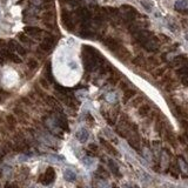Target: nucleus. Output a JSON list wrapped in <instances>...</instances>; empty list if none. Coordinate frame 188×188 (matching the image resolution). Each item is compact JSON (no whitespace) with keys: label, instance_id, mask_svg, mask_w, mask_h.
Returning <instances> with one entry per match:
<instances>
[{"label":"nucleus","instance_id":"nucleus-1","mask_svg":"<svg viewBox=\"0 0 188 188\" xmlns=\"http://www.w3.org/2000/svg\"><path fill=\"white\" fill-rule=\"evenodd\" d=\"M54 177H55V172H54V169H53L52 167H48L47 169H46V172H45V174L41 175L40 182L44 183V185H49L51 182H53Z\"/></svg>","mask_w":188,"mask_h":188},{"label":"nucleus","instance_id":"nucleus-2","mask_svg":"<svg viewBox=\"0 0 188 188\" xmlns=\"http://www.w3.org/2000/svg\"><path fill=\"white\" fill-rule=\"evenodd\" d=\"M127 141L130 143V146L134 148L135 151H140V138L138 135V133H133L132 135H128Z\"/></svg>","mask_w":188,"mask_h":188},{"label":"nucleus","instance_id":"nucleus-3","mask_svg":"<svg viewBox=\"0 0 188 188\" xmlns=\"http://www.w3.org/2000/svg\"><path fill=\"white\" fill-rule=\"evenodd\" d=\"M136 95V91L132 90V88H127L125 90V94H124V102H127L130 99H132L133 96Z\"/></svg>","mask_w":188,"mask_h":188},{"label":"nucleus","instance_id":"nucleus-4","mask_svg":"<svg viewBox=\"0 0 188 188\" xmlns=\"http://www.w3.org/2000/svg\"><path fill=\"white\" fill-rule=\"evenodd\" d=\"M149 112H151V106H149V105L145 104V105H141V106L139 107V114H140L141 116H147Z\"/></svg>","mask_w":188,"mask_h":188},{"label":"nucleus","instance_id":"nucleus-5","mask_svg":"<svg viewBox=\"0 0 188 188\" xmlns=\"http://www.w3.org/2000/svg\"><path fill=\"white\" fill-rule=\"evenodd\" d=\"M100 141L102 142V145H104V147H105V148H106V149H107L108 152H110L111 154H113V155H118V152H116V149H115V148H114V147H113V146H112L111 143H108V142H107V141H105L104 139H101Z\"/></svg>","mask_w":188,"mask_h":188},{"label":"nucleus","instance_id":"nucleus-6","mask_svg":"<svg viewBox=\"0 0 188 188\" xmlns=\"http://www.w3.org/2000/svg\"><path fill=\"white\" fill-rule=\"evenodd\" d=\"M119 80H120V74L113 71L111 76H110V79H108V82H110L111 85H116L119 82Z\"/></svg>","mask_w":188,"mask_h":188},{"label":"nucleus","instance_id":"nucleus-7","mask_svg":"<svg viewBox=\"0 0 188 188\" xmlns=\"http://www.w3.org/2000/svg\"><path fill=\"white\" fill-rule=\"evenodd\" d=\"M187 62H188L187 59H186L185 56L180 55V56H176V58L174 59L173 65H174V66H181V65H185V64H187Z\"/></svg>","mask_w":188,"mask_h":188},{"label":"nucleus","instance_id":"nucleus-8","mask_svg":"<svg viewBox=\"0 0 188 188\" xmlns=\"http://www.w3.org/2000/svg\"><path fill=\"white\" fill-rule=\"evenodd\" d=\"M176 74L180 76H188V66H181L176 70Z\"/></svg>","mask_w":188,"mask_h":188},{"label":"nucleus","instance_id":"nucleus-9","mask_svg":"<svg viewBox=\"0 0 188 188\" xmlns=\"http://www.w3.org/2000/svg\"><path fill=\"white\" fill-rule=\"evenodd\" d=\"M78 139L79 140H80V141H86V139H87V138H88V133L85 131V130H81V131H79V133H78Z\"/></svg>","mask_w":188,"mask_h":188},{"label":"nucleus","instance_id":"nucleus-10","mask_svg":"<svg viewBox=\"0 0 188 188\" xmlns=\"http://www.w3.org/2000/svg\"><path fill=\"white\" fill-rule=\"evenodd\" d=\"M59 126H60L62 130L68 131V125H67V120L65 119V116H60V118H59Z\"/></svg>","mask_w":188,"mask_h":188},{"label":"nucleus","instance_id":"nucleus-11","mask_svg":"<svg viewBox=\"0 0 188 188\" xmlns=\"http://www.w3.org/2000/svg\"><path fill=\"white\" fill-rule=\"evenodd\" d=\"M98 175H100V177H102V179H106V177H108V175H110V173H108L104 167H99Z\"/></svg>","mask_w":188,"mask_h":188},{"label":"nucleus","instance_id":"nucleus-12","mask_svg":"<svg viewBox=\"0 0 188 188\" xmlns=\"http://www.w3.org/2000/svg\"><path fill=\"white\" fill-rule=\"evenodd\" d=\"M108 165H110V168H111V171L116 175V176H119L120 175V173H119V169H118V167L115 166V163L112 161V160H110L108 161Z\"/></svg>","mask_w":188,"mask_h":188},{"label":"nucleus","instance_id":"nucleus-13","mask_svg":"<svg viewBox=\"0 0 188 188\" xmlns=\"http://www.w3.org/2000/svg\"><path fill=\"white\" fill-rule=\"evenodd\" d=\"M165 71H166V68H157V70H155L154 72H152V75L154 78H159L165 73Z\"/></svg>","mask_w":188,"mask_h":188},{"label":"nucleus","instance_id":"nucleus-14","mask_svg":"<svg viewBox=\"0 0 188 188\" xmlns=\"http://www.w3.org/2000/svg\"><path fill=\"white\" fill-rule=\"evenodd\" d=\"M6 120H7L8 125L11 126V127H14V126H15V124H17V121H15V118H14L13 115H7V116H6Z\"/></svg>","mask_w":188,"mask_h":188},{"label":"nucleus","instance_id":"nucleus-15","mask_svg":"<svg viewBox=\"0 0 188 188\" xmlns=\"http://www.w3.org/2000/svg\"><path fill=\"white\" fill-rule=\"evenodd\" d=\"M65 177H66L67 180L72 181V180H74V179H75V174H74V173H72L71 171H67V172L65 173Z\"/></svg>","mask_w":188,"mask_h":188},{"label":"nucleus","instance_id":"nucleus-16","mask_svg":"<svg viewBox=\"0 0 188 188\" xmlns=\"http://www.w3.org/2000/svg\"><path fill=\"white\" fill-rule=\"evenodd\" d=\"M133 64L136 65V66H139V67H143V66H145V64H143V59H141V58H136V59H134V60H133Z\"/></svg>","mask_w":188,"mask_h":188},{"label":"nucleus","instance_id":"nucleus-17","mask_svg":"<svg viewBox=\"0 0 188 188\" xmlns=\"http://www.w3.org/2000/svg\"><path fill=\"white\" fill-rule=\"evenodd\" d=\"M142 101H143V98H142V96H138V98H135L134 100H133L132 105H133L134 107H136V106H139V105H140Z\"/></svg>","mask_w":188,"mask_h":188},{"label":"nucleus","instance_id":"nucleus-18","mask_svg":"<svg viewBox=\"0 0 188 188\" xmlns=\"http://www.w3.org/2000/svg\"><path fill=\"white\" fill-rule=\"evenodd\" d=\"M181 126H182V128L185 130V132L188 134V121H186V120H182V121H181Z\"/></svg>","mask_w":188,"mask_h":188},{"label":"nucleus","instance_id":"nucleus-19","mask_svg":"<svg viewBox=\"0 0 188 188\" xmlns=\"http://www.w3.org/2000/svg\"><path fill=\"white\" fill-rule=\"evenodd\" d=\"M181 84L186 87H188V76H182L181 78Z\"/></svg>","mask_w":188,"mask_h":188},{"label":"nucleus","instance_id":"nucleus-20","mask_svg":"<svg viewBox=\"0 0 188 188\" xmlns=\"http://www.w3.org/2000/svg\"><path fill=\"white\" fill-rule=\"evenodd\" d=\"M5 188H18V186L12 185V183H7V185L5 186Z\"/></svg>","mask_w":188,"mask_h":188},{"label":"nucleus","instance_id":"nucleus-21","mask_svg":"<svg viewBox=\"0 0 188 188\" xmlns=\"http://www.w3.org/2000/svg\"><path fill=\"white\" fill-rule=\"evenodd\" d=\"M90 149L96 151V149H98V147H96V145H94V143H91V145H90Z\"/></svg>","mask_w":188,"mask_h":188}]
</instances>
